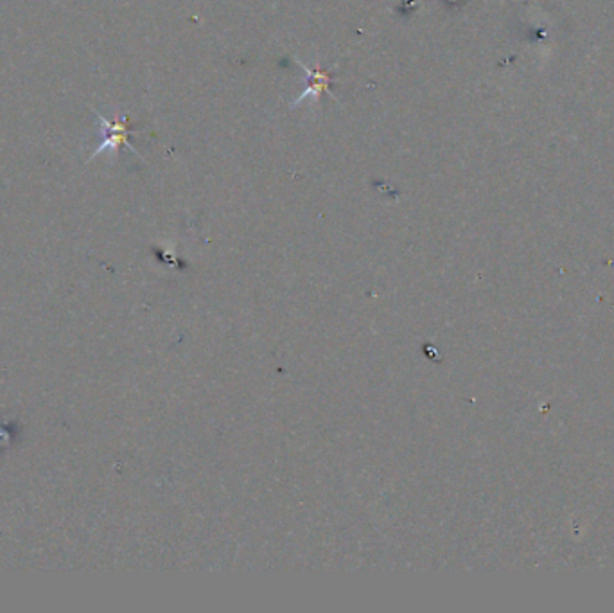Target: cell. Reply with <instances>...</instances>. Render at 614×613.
Instances as JSON below:
<instances>
[{"label": "cell", "mask_w": 614, "mask_h": 613, "mask_svg": "<svg viewBox=\"0 0 614 613\" xmlns=\"http://www.w3.org/2000/svg\"><path fill=\"white\" fill-rule=\"evenodd\" d=\"M94 113L98 117V122L101 124L102 135L104 137H102L101 143L96 146V150L92 152L90 161H94L100 153H104V152H110V153L117 155V152H119L121 146H128L135 155H139L137 150L130 144V133L132 132L128 128V124H130V117L128 115L117 113L113 117V121H108L100 111H94Z\"/></svg>", "instance_id": "obj_1"}, {"label": "cell", "mask_w": 614, "mask_h": 613, "mask_svg": "<svg viewBox=\"0 0 614 613\" xmlns=\"http://www.w3.org/2000/svg\"><path fill=\"white\" fill-rule=\"evenodd\" d=\"M306 69L307 74V85L304 94L297 100L295 105H301L306 98H316L320 92H329V83H331V76L327 72H323L322 69H316V70H311V69Z\"/></svg>", "instance_id": "obj_2"}]
</instances>
